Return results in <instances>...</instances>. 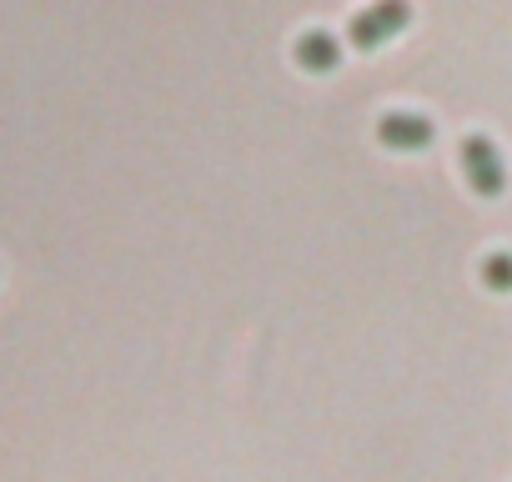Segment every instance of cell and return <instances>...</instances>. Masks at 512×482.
I'll return each instance as SVG.
<instances>
[{
	"label": "cell",
	"mask_w": 512,
	"mask_h": 482,
	"mask_svg": "<svg viewBox=\"0 0 512 482\" xmlns=\"http://www.w3.org/2000/svg\"><path fill=\"white\" fill-rule=\"evenodd\" d=\"M482 282H487L492 292H512V252H507V247H497V252L482 257Z\"/></svg>",
	"instance_id": "obj_5"
},
{
	"label": "cell",
	"mask_w": 512,
	"mask_h": 482,
	"mask_svg": "<svg viewBox=\"0 0 512 482\" xmlns=\"http://www.w3.org/2000/svg\"><path fill=\"white\" fill-rule=\"evenodd\" d=\"M407 21H412V6H407V0H377V6H367V11H357V16H352L347 36H352V46L372 51V46L392 41Z\"/></svg>",
	"instance_id": "obj_2"
},
{
	"label": "cell",
	"mask_w": 512,
	"mask_h": 482,
	"mask_svg": "<svg viewBox=\"0 0 512 482\" xmlns=\"http://www.w3.org/2000/svg\"><path fill=\"white\" fill-rule=\"evenodd\" d=\"M377 141L392 151H422V146H432V121L422 111H387L377 121Z\"/></svg>",
	"instance_id": "obj_3"
},
{
	"label": "cell",
	"mask_w": 512,
	"mask_h": 482,
	"mask_svg": "<svg viewBox=\"0 0 512 482\" xmlns=\"http://www.w3.org/2000/svg\"><path fill=\"white\" fill-rule=\"evenodd\" d=\"M457 161H462V176L477 196H502L507 191V161L497 151L492 136H462L457 141Z\"/></svg>",
	"instance_id": "obj_1"
},
{
	"label": "cell",
	"mask_w": 512,
	"mask_h": 482,
	"mask_svg": "<svg viewBox=\"0 0 512 482\" xmlns=\"http://www.w3.org/2000/svg\"><path fill=\"white\" fill-rule=\"evenodd\" d=\"M292 56H297V66H307V71H337V66H342V41L317 26V31H302V36H297Z\"/></svg>",
	"instance_id": "obj_4"
}]
</instances>
